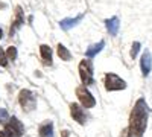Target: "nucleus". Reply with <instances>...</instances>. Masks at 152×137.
Returning a JSON list of instances; mask_svg holds the SVG:
<instances>
[{
  "mask_svg": "<svg viewBox=\"0 0 152 137\" xmlns=\"http://www.w3.org/2000/svg\"><path fill=\"white\" fill-rule=\"evenodd\" d=\"M148 104L143 97H140L135 102L131 116H129V128H128V137H143L146 127H148Z\"/></svg>",
  "mask_w": 152,
  "mask_h": 137,
  "instance_id": "obj_1",
  "label": "nucleus"
},
{
  "mask_svg": "<svg viewBox=\"0 0 152 137\" xmlns=\"http://www.w3.org/2000/svg\"><path fill=\"white\" fill-rule=\"evenodd\" d=\"M79 76L82 81V85H90L94 82L93 78V64L90 59H82L79 63Z\"/></svg>",
  "mask_w": 152,
  "mask_h": 137,
  "instance_id": "obj_2",
  "label": "nucleus"
},
{
  "mask_svg": "<svg viewBox=\"0 0 152 137\" xmlns=\"http://www.w3.org/2000/svg\"><path fill=\"white\" fill-rule=\"evenodd\" d=\"M105 89L108 92H119L126 89V82L116 73H107L105 75Z\"/></svg>",
  "mask_w": 152,
  "mask_h": 137,
  "instance_id": "obj_3",
  "label": "nucleus"
},
{
  "mask_svg": "<svg viewBox=\"0 0 152 137\" xmlns=\"http://www.w3.org/2000/svg\"><path fill=\"white\" fill-rule=\"evenodd\" d=\"M76 96H78L79 102L84 108H93L96 105V99L90 92H88L87 85H79L78 89H76Z\"/></svg>",
  "mask_w": 152,
  "mask_h": 137,
  "instance_id": "obj_4",
  "label": "nucleus"
},
{
  "mask_svg": "<svg viewBox=\"0 0 152 137\" xmlns=\"http://www.w3.org/2000/svg\"><path fill=\"white\" fill-rule=\"evenodd\" d=\"M24 128L21 125V122L17 117H11L8 123H5V133L9 137H21Z\"/></svg>",
  "mask_w": 152,
  "mask_h": 137,
  "instance_id": "obj_5",
  "label": "nucleus"
},
{
  "mask_svg": "<svg viewBox=\"0 0 152 137\" xmlns=\"http://www.w3.org/2000/svg\"><path fill=\"white\" fill-rule=\"evenodd\" d=\"M18 101H20V105L23 107V108H26V110H32V108H35V104H37V99H35V96L32 95V92H29V90H21L20 92V95H18Z\"/></svg>",
  "mask_w": 152,
  "mask_h": 137,
  "instance_id": "obj_6",
  "label": "nucleus"
},
{
  "mask_svg": "<svg viewBox=\"0 0 152 137\" xmlns=\"http://www.w3.org/2000/svg\"><path fill=\"white\" fill-rule=\"evenodd\" d=\"M70 114L73 117V120H76L79 125H84L85 123V111L82 108V105L79 104H70Z\"/></svg>",
  "mask_w": 152,
  "mask_h": 137,
  "instance_id": "obj_7",
  "label": "nucleus"
},
{
  "mask_svg": "<svg viewBox=\"0 0 152 137\" xmlns=\"http://www.w3.org/2000/svg\"><path fill=\"white\" fill-rule=\"evenodd\" d=\"M140 69H142V75H143V76H148V75L151 73V69H152V56H151V52L149 51H145L142 53Z\"/></svg>",
  "mask_w": 152,
  "mask_h": 137,
  "instance_id": "obj_8",
  "label": "nucleus"
},
{
  "mask_svg": "<svg viewBox=\"0 0 152 137\" xmlns=\"http://www.w3.org/2000/svg\"><path fill=\"white\" fill-rule=\"evenodd\" d=\"M24 23V17H23V11L20 6L15 8V17H14V21H12V26H11V31H9V35L12 37L15 34V31L18 28H21V24Z\"/></svg>",
  "mask_w": 152,
  "mask_h": 137,
  "instance_id": "obj_9",
  "label": "nucleus"
},
{
  "mask_svg": "<svg viewBox=\"0 0 152 137\" xmlns=\"http://www.w3.org/2000/svg\"><path fill=\"white\" fill-rule=\"evenodd\" d=\"M105 26H107V29H108V32H110L111 35H117L119 26H120L119 18H117V17H111V18L105 20Z\"/></svg>",
  "mask_w": 152,
  "mask_h": 137,
  "instance_id": "obj_10",
  "label": "nucleus"
},
{
  "mask_svg": "<svg viewBox=\"0 0 152 137\" xmlns=\"http://www.w3.org/2000/svg\"><path fill=\"white\" fill-rule=\"evenodd\" d=\"M40 53H41V58H43L46 66L52 64V49H50L47 44H41L40 46Z\"/></svg>",
  "mask_w": 152,
  "mask_h": 137,
  "instance_id": "obj_11",
  "label": "nucleus"
},
{
  "mask_svg": "<svg viewBox=\"0 0 152 137\" xmlns=\"http://www.w3.org/2000/svg\"><path fill=\"white\" fill-rule=\"evenodd\" d=\"M81 20H82V15H78V17H75V18H64V20L59 21V26H61V29L69 31L73 26H76V24H78Z\"/></svg>",
  "mask_w": 152,
  "mask_h": 137,
  "instance_id": "obj_12",
  "label": "nucleus"
},
{
  "mask_svg": "<svg viewBox=\"0 0 152 137\" xmlns=\"http://www.w3.org/2000/svg\"><path fill=\"white\" fill-rule=\"evenodd\" d=\"M38 134H40V137H53V123L50 120L43 123L38 130Z\"/></svg>",
  "mask_w": 152,
  "mask_h": 137,
  "instance_id": "obj_13",
  "label": "nucleus"
},
{
  "mask_svg": "<svg viewBox=\"0 0 152 137\" xmlns=\"http://www.w3.org/2000/svg\"><path fill=\"white\" fill-rule=\"evenodd\" d=\"M104 46H105V41H104V40H100L99 43H96V44H93V46L88 47V49H87V52H85V55H87L88 58H93L94 55H97L100 51H102Z\"/></svg>",
  "mask_w": 152,
  "mask_h": 137,
  "instance_id": "obj_14",
  "label": "nucleus"
},
{
  "mask_svg": "<svg viewBox=\"0 0 152 137\" xmlns=\"http://www.w3.org/2000/svg\"><path fill=\"white\" fill-rule=\"evenodd\" d=\"M58 56L62 59V61H70L72 59V53L69 52V49L64 46V44H58Z\"/></svg>",
  "mask_w": 152,
  "mask_h": 137,
  "instance_id": "obj_15",
  "label": "nucleus"
},
{
  "mask_svg": "<svg viewBox=\"0 0 152 137\" xmlns=\"http://www.w3.org/2000/svg\"><path fill=\"white\" fill-rule=\"evenodd\" d=\"M6 56H8V59L14 61V59L17 58V49H15L14 46H9L8 51H6Z\"/></svg>",
  "mask_w": 152,
  "mask_h": 137,
  "instance_id": "obj_16",
  "label": "nucleus"
},
{
  "mask_svg": "<svg viewBox=\"0 0 152 137\" xmlns=\"http://www.w3.org/2000/svg\"><path fill=\"white\" fill-rule=\"evenodd\" d=\"M140 47H142V44H140V43H138V41H134V44H132V47H131V52H129V55H131V58H132V59L137 56L138 51H140Z\"/></svg>",
  "mask_w": 152,
  "mask_h": 137,
  "instance_id": "obj_17",
  "label": "nucleus"
},
{
  "mask_svg": "<svg viewBox=\"0 0 152 137\" xmlns=\"http://www.w3.org/2000/svg\"><path fill=\"white\" fill-rule=\"evenodd\" d=\"M0 66H2V67H6L8 66V56H6L3 49H0Z\"/></svg>",
  "mask_w": 152,
  "mask_h": 137,
  "instance_id": "obj_18",
  "label": "nucleus"
},
{
  "mask_svg": "<svg viewBox=\"0 0 152 137\" xmlns=\"http://www.w3.org/2000/svg\"><path fill=\"white\" fill-rule=\"evenodd\" d=\"M6 120H9L6 110L5 108H0V123H6Z\"/></svg>",
  "mask_w": 152,
  "mask_h": 137,
  "instance_id": "obj_19",
  "label": "nucleus"
},
{
  "mask_svg": "<svg viewBox=\"0 0 152 137\" xmlns=\"http://www.w3.org/2000/svg\"><path fill=\"white\" fill-rule=\"evenodd\" d=\"M61 134H62V137H69V131H67V130H64Z\"/></svg>",
  "mask_w": 152,
  "mask_h": 137,
  "instance_id": "obj_20",
  "label": "nucleus"
},
{
  "mask_svg": "<svg viewBox=\"0 0 152 137\" xmlns=\"http://www.w3.org/2000/svg\"><path fill=\"white\" fill-rule=\"evenodd\" d=\"M0 137H9V136H8L5 131H0Z\"/></svg>",
  "mask_w": 152,
  "mask_h": 137,
  "instance_id": "obj_21",
  "label": "nucleus"
},
{
  "mask_svg": "<svg viewBox=\"0 0 152 137\" xmlns=\"http://www.w3.org/2000/svg\"><path fill=\"white\" fill-rule=\"evenodd\" d=\"M3 37V31H2V28H0V38Z\"/></svg>",
  "mask_w": 152,
  "mask_h": 137,
  "instance_id": "obj_22",
  "label": "nucleus"
}]
</instances>
